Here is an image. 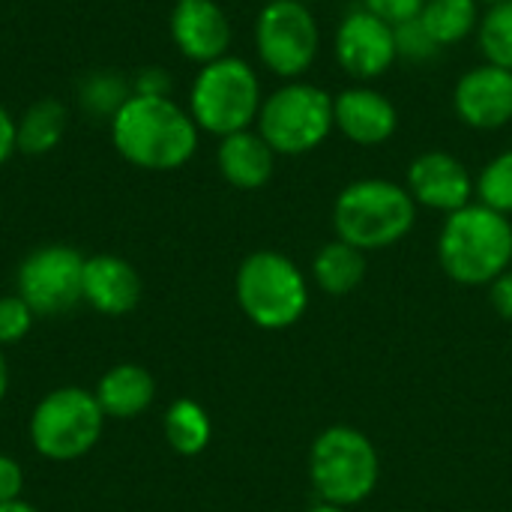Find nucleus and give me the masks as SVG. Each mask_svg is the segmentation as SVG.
Wrapping results in <instances>:
<instances>
[{"mask_svg":"<svg viewBox=\"0 0 512 512\" xmlns=\"http://www.w3.org/2000/svg\"><path fill=\"white\" fill-rule=\"evenodd\" d=\"M198 126L168 96L132 93L111 114L114 150L144 171H177L198 150Z\"/></svg>","mask_w":512,"mask_h":512,"instance_id":"obj_1","label":"nucleus"},{"mask_svg":"<svg viewBox=\"0 0 512 512\" xmlns=\"http://www.w3.org/2000/svg\"><path fill=\"white\" fill-rule=\"evenodd\" d=\"M438 261L444 273L459 285H492L512 267L510 216L480 201L450 213L438 237Z\"/></svg>","mask_w":512,"mask_h":512,"instance_id":"obj_2","label":"nucleus"},{"mask_svg":"<svg viewBox=\"0 0 512 512\" xmlns=\"http://www.w3.org/2000/svg\"><path fill=\"white\" fill-rule=\"evenodd\" d=\"M417 222V201L411 192L384 177H363L348 183L333 204V231L339 240L375 252L396 246Z\"/></svg>","mask_w":512,"mask_h":512,"instance_id":"obj_3","label":"nucleus"},{"mask_svg":"<svg viewBox=\"0 0 512 512\" xmlns=\"http://www.w3.org/2000/svg\"><path fill=\"white\" fill-rule=\"evenodd\" d=\"M381 477V459L369 435L354 426L324 429L309 450V480L324 504L357 507L363 504Z\"/></svg>","mask_w":512,"mask_h":512,"instance_id":"obj_4","label":"nucleus"},{"mask_svg":"<svg viewBox=\"0 0 512 512\" xmlns=\"http://www.w3.org/2000/svg\"><path fill=\"white\" fill-rule=\"evenodd\" d=\"M243 315L261 330H288L309 309V282L300 267L273 249H258L243 258L234 279Z\"/></svg>","mask_w":512,"mask_h":512,"instance_id":"obj_5","label":"nucleus"},{"mask_svg":"<svg viewBox=\"0 0 512 512\" xmlns=\"http://www.w3.org/2000/svg\"><path fill=\"white\" fill-rule=\"evenodd\" d=\"M261 102V81L255 69L231 54L204 63L189 90V114L195 126L216 138L252 129Z\"/></svg>","mask_w":512,"mask_h":512,"instance_id":"obj_6","label":"nucleus"},{"mask_svg":"<svg viewBox=\"0 0 512 512\" xmlns=\"http://www.w3.org/2000/svg\"><path fill=\"white\" fill-rule=\"evenodd\" d=\"M255 123L276 156L312 153L336 129L333 96L309 81H288L261 102Z\"/></svg>","mask_w":512,"mask_h":512,"instance_id":"obj_7","label":"nucleus"},{"mask_svg":"<svg viewBox=\"0 0 512 512\" xmlns=\"http://www.w3.org/2000/svg\"><path fill=\"white\" fill-rule=\"evenodd\" d=\"M105 426L96 396L84 387L51 390L30 414V444L51 462H72L87 456Z\"/></svg>","mask_w":512,"mask_h":512,"instance_id":"obj_8","label":"nucleus"},{"mask_svg":"<svg viewBox=\"0 0 512 512\" xmlns=\"http://www.w3.org/2000/svg\"><path fill=\"white\" fill-rule=\"evenodd\" d=\"M321 30L309 9L300 0H270L255 18V48L261 63L288 81L306 75L318 57Z\"/></svg>","mask_w":512,"mask_h":512,"instance_id":"obj_9","label":"nucleus"},{"mask_svg":"<svg viewBox=\"0 0 512 512\" xmlns=\"http://www.w3.org/2000/svg\"><path fill=\"white\" fill-rule=\"evenodd\" d=\"M84 255L72 246H39L18 267V297L45 318L84 303Z\"/></svg>","mask_w":512,"mask_h":512,"instance_id":"obj_10","label":"nucleus"},{"mask_svg":"<svg viewBox=\"0 0 512 512\" xmlns=\"http://www.w3.org/2000/svg\"><path fill=\"white\" fill-rule=\"evenodd\" d=\"M333 51H336L339 66L357 81L381 78L399 60L393 24L381 21L378 15L366 12L363 6L351 9L339 21Z\"/></svg>","mask_w":512,"mask_h":512,"instance_id":"obj_11","label":"nucleus"},{"mask_svg":"<svg viewBox=\"0 0 512 512\" xmlns=\"http://www.w3.org/2000/svg\"><path fill=\"white\" fill-rule=\"evenodd\" d=\"M405 189L411 192L417 207L447 213V216L468 207L471 198L477 195L471 171L453 153H444V150L420 153L408 165Z\"/></svg>","mask_w":512,"mask_h":512,"instance_id":"obj_12","label":"nucleus"},{"mask_svg":"<svg viewBox=\"0 0 512 512\" xmlns=\"http://www.w3.org/2000/svg\"><path fill=\"white\" fill-rule=\"evenodd\" d=\"M453 111L471 129H501L512 120V72L480 63L453 87Z\"/></svg>","mask_w":512,"mask_h":512,"instance_id":"obj_13","label":"nucleus"},{"mask_svg":"<svg viewBox=\"0 0 512 512\" xmlns=\"http://www.w3.org/2000/svg\"><path fill=\"white\" fill-rule=\"evenodd\" d=\"M171 39L195 63H213L228 54L231 21L216 0H177L171 12Z\"/></svg>","mask_w":512,"mask_h":512,"instance_id":"obj_14","label":"nucleus"},{"mask_svg":"<svg viewBox=\"0 0 512 512\" xmlns=\"http://www.w3.org/2000/svg\"><path fill=\"white\" fill-rule=\"evenodd\" d=\"M336 129L357 147H378L393 138L399 129L396 105L375 87L357 84L333 96Z\"/></svg>","mask_w":512,"mask_h":512,"instance_id":"obj_15","label":"nucleus"},{"mask_svg":"<svg viewBox=\"0 0 512 512\" xmlns=\"http://www.w3.org/2000/svg\"><path fill=\"white\" fill-rule=\"evenodd\" d=\"M141 276L138 270L117 255H93L84 261V303L102 315H129L141 303Z\"/></svg>","mask_w":512,"mask_h":512,"instance_id":"obj_16","label":"nucleus"},{"mask_svg":"<svg viewBox=\"0 0 512 512\" xmlns=\"http://www.w3.org/2000/svg\"><path fill=\"white\" fill-rule=\"evenodd\" d=\"M216 165L225 183H231L234 189L252 192L270 183L276 171V153L258 135V129H243V132L219 138Z\"/></svg>","mask_w":512,"mask_h":512,"instance_id":"obj_17","label":"nucleus"},{"mask_svg":"<svg viewBox=\"0 0 512 512\" xmlns=\"http://www.w3.org/2000/svg\"><path fill=\"white\" fill-rule=\"evenodd\" d=\"M96 402L105 414V420H132L144 414L156 399V381L153 375L138 363H120L111 366L99 384H96Z\"/></svg>","mask_w":512,"mask_h":512,"instance_id":"obj_18","label":"nucleus"},{"mask_svg":"<svg viewBox=\"0 0 512 512\" xmlns=\"http://www.w3.org/2000/svg\"><path fill=\"white\" fill-rule=\"evenodd\" d=\"M312 279L324 294L345 297L366 279V252L336 237L333 243L318 249L312 261Z\"/></svg>","mask_w":512,"mask_h":512,"instance_id":"obj_19","label":"nucleus"},{"mask_svg":"<svg viewBox=\"0 0 512 512\" xmlns=\"http://www.w3.org/2000/svg\"><path fill=\"white\" fill-rule=\"evenodd\" d=\"M480 15V0H426L417 18L441 48H450L480 27Z\"/></svg>","mask_w":512,"mask_h":512,"instance_id":"obj_20","label":"nucleus"},{"mask_svg":"<svg viewBox=\"0 0 512 512\" xmlns=\"http://www.w3.org/2000/svg\"><path fill=\"white\" fill-rule=\"evenodd\" d=\"M69 129V114L57 99L33 102L18 120V150L27 156L51 153Z\"/></svg>","mask_w":512,"mask_h":512,"instance_id":"obj_21","label":"nucleus"},{"mask_svg":"<svg viewBox=\"0 0 512 512\" xmlns=\"http://www.w3.org/2000/svg\"><path fill=\"white\" fill-rule=\"evenodd\" d=\"M213 438V423L207 411L192 399H177L165 411V441L180 456H198Z\"/></svg>","mask_w":512,"mask_h":512,"instance_id":"obj_22","label":"nucleus"},{"mask_svg":"<svg viewBox=\"0 0 512 512\" xmlns=\"http://www.w3.org/2000/svg\"><path fill=\"white\" fill-rule=\"evenodd\" d=\"M477 39H480V51L486 63L512 72V0L492 3L480 15Z\"/></svg>","mask_w":512,"mask_h":512,"instance_id":"obj_23","label":"nucleus"},{"mask_svg":"<svg viewBox=\"0 0 512 512\" xmlns=\"http://www.w3.org/2000/svg\"><path fill=\"white\" fill-rule=\"evenodd\" d=\"M477 201L510 216L512 213V150L498 153L474 180Z\"/></svg>","mask_w":512,"mask_h":512,"instance_id":"obj_24","label":"nucleus"},{"mask_svg":"<svg viewBox=\"0 0 512 512\" xmlns=\"http://www.w3.org/2000/svg\"><path fill=\"white\" fill-rule=\"evenodd\" d=\"M396 33V54L402 60H411V63H429L432 57L441 54V45L426 33V27L420 24V18H411L399 27H393Z\"/></svg>","mask_w":512,"mask_h":512,"instance_id":"obj_25","label":"nucleus"},{"mask_svg":"<svg viewBox=\"0 0 512 512\" xmlns=\"http://www.w3.org/2000/svg\"><path fill=\"white\" fill-rule=\"evenodd\" d=\"M33 318L36 312L18 294L0 297V348L21 342L33 330Z\"/></svg>","mask_w":512,"mask_h":512,"instance_id":"obj_26","label":"nucleus"},{"mask_svg":"<svg viewBox=\"0 0 512 512\" xmlns=\"http://www.w3.org/2000/svg\"><path fill=\"white\" fill-rule=\"evenodd\" d=\"M423 3H426V0H360V6H363L366 12L378 15L381 21H387V24H393V27H399V24L417 18L420 9H423Z\"/></svg>","mask_w":512,"mask_h":512,"instance_id":"obj_27","label":"nucleus"},{"mask_svg":"<svg viewBox=\"0 0 512 512\" xmlns=\"http://www.w3.org/2000/svg\"><path fill=\"white\" fill-rule=\"evenodd\" d=\"M21 489H24V471L12 456L0 453V504H12L21 501Z\"/></svg>","mask_w":512,"mask_h":512,"instance_id":"obj_28","label":"nucleus"},{"mask_svg":"<svg viewBox=\"0 0 512 512\" xmlns=\"http://www.w3.org/2000/svg\"><path fill=\"white\" fill-rule=\"evenodd\" d=\"M489 300L504 321H512V267L489 285Z\"/></svg>","mask_w":512,"mask_h":512,"instance_id":"obj_29","label":"nucleus"},{"mask_svg":"<svg viewBox=\"0 0 512 512\" xmlns=\"http://www.w3.org/2000/svg\"><path fill=\"white\" fill-rule=\"evenodd\" d=\"M18 150V120L0 105V165Z\"/></svg>","mask_w":512,"mask_h":512,"instance_id":"obj_30","label":"nucleus"},{"mask_svg":"<svg viewBox=\"0 0 512 512\" xmlns=\"http://www.w3.org/2000/svg\"><path fill=\"white\" fill-rule=\"evenodd\" d=\"M6 390H9V366H6V357L0 348V402L6 399Z\"/></svg>","mask_w":512,"mask_h":512,"instance_id":"obj_31","label":"nucleus"},{"mask_svg":"<svg viewBox=\"0 0 512 512\" xmlns=\"http://www.w3.org/2000/svg\"><path fill=\"white\" fill-rule=\"evenodd\" d=\"M0 512H39L27 501H12V504H0Z\"/></svg>","mask_w":512,"mask_h":512,"instance_id":"obj_32","label":"nucleus"},{"mask_svg":"<svg viewBox=\"0 0 512 512\" xmlns=\"http://www.w3.org/2000/svg\"><path fill=\"white\" fill-rule=\"evenodd\" d=\"M309 512H348L345 507H336V504H324V501H318L315 507Z\"/></svg>","mask_w":512,"mask_h":512,"instance_id":"obj_33","label":"nucleus"},{"mask_svg":"<svg viewBox=\"0 0 512 512\" xmlns=\"http://www.w3.org/2000/svg\"><path fill=\"white\" fill-rule=\"evenodd\" d=\"M480 3H486V6H492V3H501V0H480Z\"/></svg>","mask_w":512,"mask_h":512,"instance_id":"obj_34","label":"nucleus"},{"mask_svg":"<svg viewBox=\"0 0 512 512\" xmlns=\"http://www.w3.org/2000/svg\"><path fill=\"white\" fill-rule=\"evenodd\" d=\"M300 3H315V0H300Z\"/></svg>","mask_w":512,"mask_h":512,"instance_id":"obj_35","label":"nucleus"}]
</instances>
